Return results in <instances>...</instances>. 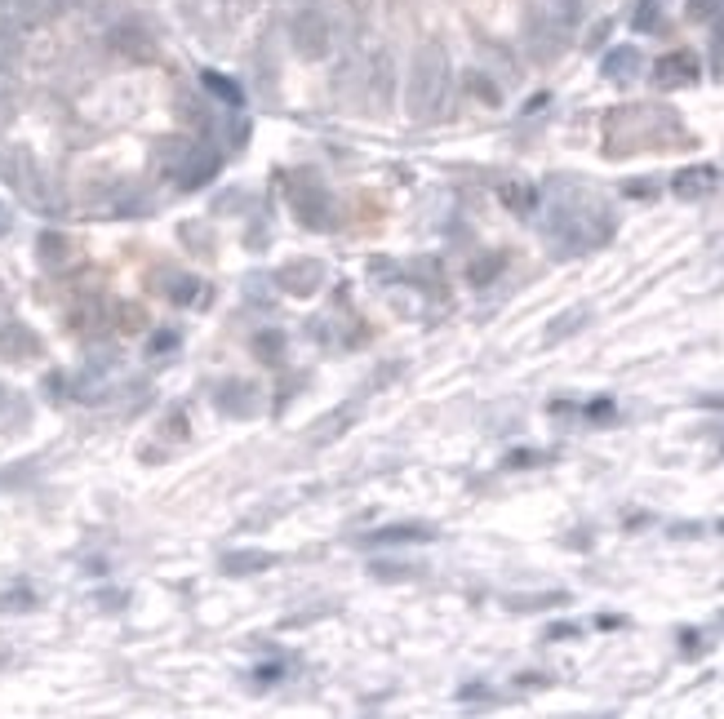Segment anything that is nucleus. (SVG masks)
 <instances>
[{"instance_id":"obj_3","label":"nucleus","mask_w":724,"mask_h":719,"mask_svg":"<svg viewBox=\"0 0 724 719\" xmlns=\"http://www.w3.org/2000/svg\"><path fill=\"white\" fill-rule=\"evenodd\" d=\"M449 80H453V67H449V54L427 40L414 54V67H409V85H405V107L414 120H436L449 103Z\"/></svg>"},{"instance_id":"obj_1","label":"nucleus","mask_w":724,"mask_h":719,"mask_svg":"<svg viewBox=\"0 0 724 719\" xmlns=\"http://www.w3.org/2000/svg\"><path fill=\"white\" fill-rule=\"evenodd\" d=\"M614 236V213L583 182H552V209H547V249L555 258H578L586 249H600Z\"/></svg>"},{"instance_id":"obj_31","label":"nucleus","mask_w":724,"mask_h":719,"mask_svg":"<svg viewBox=\"0 0 724 719\" xmlns=\"http://www.w3.org/2000/svg\"><path fill=\"white\" fill-rule=\"evenodd\" d=\"M369 272H374V280H400L396 262H387V258H374V262H369Z\"/></svg>"},{"instance_id":"obj_10","label":"nucleus","mask_w":724,"mask_h":719,"mask_svg":"<svg viewBox=\"0 0 724 719\" xmlns=\"http://www.w3.org/2000/svg\"><path fill=\"white\" fill-rule=\"evenodd\" d=\"M716 182H720V173L711 165H689V169H680L671 178V191H676V200H702V196L716 191Z\"/></svg>"},{"instance_id":"obj_24","label":"nucleus","mask_w":724,"mask_h":719,"mask_svg":"<svg viewBox=\"0 0 724 719\" xmlns=\"http://www.w3.org/2000/svg\"><path fill=\"white\" fill-rule=\"evenodd\" d=\"M14 54H18V27L0 18V71L14 63Z\"/></svg>"},{"instance_id":"obj_6","label":"nucleus","mask_w":724,"mask_h":719,"mask_svg":"<svg viewBox=\"0 0 724 719\" xmlns=\"http://www.w3.org/2000/svg\"><path fill=\"white\" fill-rule=\"evenodd\" d=\"M213 405L227 417H253L258 405H263V391L253 382H244V377H227V382L213 386Z\"/></svg>"},{"instance_id":"obj_15","label":"nucleus","mask_w":724,"mask_h":719,"mask_svg":"<svg viewBox=\"0 0 724 719\" xmlns=\"http://www.w3.org/2000/svg\"><path fill=\"white\" fill-rule=\"evenodd\" d=\"M0 355H5V360H32V355H40V343H36L32 329L5 324V329H0Z\"/></svg>"},{"instance_id":"obj_25","label":"nucleus","mask_w":724,"mask_h":719,"mask_svg":"<svg viewBox=\"0 0 724 719\" xmlns=\"http://www.w3.org/2000/svg\"><path fill=\"white\" fill-rule=\"evenodd\" d=\"M253 351H258L263 360H280V355H284V338H280L276 329H272V334H258V338H253Z\"/></svg>"},{"instance_id":"obj_23","label":"nucleus","mask_w":724,"mask_h":719,"mask_svg":"<svg viewBox=\"0 0 724 719\" xmlns=\"http://www.w3.org/2000/svg\"><path fill=\"white\" fill-rule=\"evenodd\" d=\"M498 272H502V253H489V258H476V262H471L467 280H471V284H489Z\"/></svg>"},{"instance_id":"obj_12","label":"nucleus","mask_w":724,"mask_h":719,"mask_svg":"<svg viewBox=\"0 0 724 719\" xmlns=\"http://www.w3.org/2000/svg\"><path fill=\"white\" fill-rule=\"evenodd\" d=\"M213 173H218V151L196 147V151H191V160H187V169L178 173L173 182H178V187H187V191H196V187H205Z\"/></svg>"},{"instance_id":"obj_35","label":"nucleus","mask_w":724,"mask_h":719,"mask_svg":"<svg viewBox=\"0 0 724 719\" xmlns=\"http://www.w3.org/2000/svg\"><path fill=\"white\" fill-rule=\"evenodd\" d=\"M720 533H724V519H720Z\"/></svg>"},{"instance_id":"obj_33","label":"nucleus","mask_w":724,"mask_h":719,"mask_svg":"<svg viewBox=\"0 0 724 719\" xmlns=\"http://www.w3.org/2000/svg\"><path fill=\"white\" fill-rule=\"evenodd\" d=\"M622 191H626V196H654V182H649V178H640V182H626Z\"/></svg>"},{"instance_id":"obj_5","label":"nucleus","mask_w":724,"mask_h":719,"mask_svg":"<svg viewBox=\"0 0 724 719\" xmlns=\"http://www.w3.org/2000/svg\"><path fill=\"white\" fill-rule=\"evenodd\" d=\"M5 178H9V187L36 209H54L49 200V187H45V173L40 165L32 160V151H23V147H14V151H5Z\"/></svg>"},{"instance_id":"obj_16","label":"nucleus","mask_w":724,"mask_h":719,"mask_svg":"<svg viewBox=\"0 0 724 719\" xmlns=\"http://www.w3.org/2000/svg\"><path fill=\"white\" fill-rule=\"evenodd\" d=\"M160 289H165V298H170L173 307H191L196 298H205L201 280H196V275H182V272L160 275Z\"/></svg>"},{"instance_id":"obj_34","label":"nucleus","mask_w":724,"mask_h":719,"mask_svg":"<svg viewBox=\"0 0 724 719\" xmlns=\"http://www.w3.org/2000/svg\"><path fill=\"white\" fill-rule=\"evenodd\" d=\"M173 343H178L173 334H156V343H151V351H173Z\"/></svg>"},{"instance_id":"obj_22","label":"nucleus","mask_w":724,"mask_h":719,"mask_svg":"<svg viewBox=\"0 0 724 719\" xmlns=\"http://www.w3.org/2000/svg\"><path fill=\"white\" fill-rule=\"evenodd\" d=\"M351 417H356V413H351V409H338V413H329V417H325V422H320V426H315V431H311V445H329V440H334V436H343L346 426H351Z\"/></svg>"},{"instance_id":"obj_2","label":"nucleus","mask_w":724,"mask_h":719,"mask_svg":"<svg viewBox=\"0 0 724 719\" xmlns=\"http://www.w3.org/2000/svg\"><path fill=\"white\" fill-rule=\"evenodd\" d=\"M583 18V0H529L524 9V45L538 63H555L569 40L574 27Z\"/></svg>"},{"instance_id":"obj_18","label":"nucleus","mask_w":724,"mask_h":719,"mask_svg":"<svg viewBox=\"0 0 724 719\" xmlns=\"http://www.w3.org/2000/svg\"><path fill=\"white\" fill-rule=\"evenodd\" d=\"M498 196H502V205L512 209V213H520V218H533L538 213V187H529V182H502L498 187Z\"/></svg>"},{"instance_id":"obj_9","label":"nucleus","mask_w":724,"mask_h":719,"mask_svg":"<svg viewBox=\"0 0 724 719\" xmlns=\"http://www.w3.org/2000/svg\"><path fill=\"white\" fill-rule=\"evenodd\" d=\"M276 284L284 293H294V298H311V293L325 284V262H315V258H294V262H284L276 272Z\"/></svg>"},{"instance_id":"obj_4","label":"nucleus","mask_w":724,"mask_h":719,"mask_svg":"<svg viewBox=\"0 0 724 719\" xmlns=\"http://www.w3.org/2000/svg\"><path fill=\"white\" fill-rule=\"evenodd\" d=\"M289 40H294L298 58H307V63H325V58L334 54L338 32H334V18H329L325 9L307 5V9H298V14H294V23H289Z\"/></svg>"},{"instance_id":"obj_20","label":"nucleus","mask_w":724,"mask_h":719,"mask_svg":"<svg viewBox=\"0 0 724 719\" xmlns=\"http://www.w3.org/2000/svg\"><path fill=\"white\" fill-rule=\"evenodd\" d=\"M586 320H591V311H586V307H574V311H564V315H555L552 324H547V343H564V338H574Z\"/></svg>"},{"instance_id":"obj_11","label":"nucleus","mask_w":724,"mask_h":719,"mask_svg":"<svg viewBox=\"0 0 724 719\" xmlns=\"http://www.w3.org/2000/svg\"><path fill=\"white\" fill-rule=\"evenodd\" d=\"M640 67H645V58H640V49H636V45H618V49H609V54H605V63H600L605 80H614V85H631V80L640 76Z\"/></svg>"},{"instance_id":"obj_26","label":"nucleus","mask_w":724,"mask_h":719,"mask_svg":"<svg viewBox=\"0 0 724 719\" xmlns=\"http://www.w3.org/2000/svg\"><path fill=\"white\" fill-rule=\"evenodd\" d=\"M40 258H45L49 267H54V262H63V258H67V244H63V236H54V231H49V236H40Z\"/></svg>"},{"instance_id":"obj_32","label":"nucleus","mask_w":724,"mask_h":719,"mask_svg":"<svg viewBox=\"0 0 724 719\" xmlns=\"http://www.w3.org/2000/svg\"><path fill=\"white\" fill-rule=\"evenodd\" d=\"M586 417H591V422H605V417H614V400H595V405H586Z\"/></svg>"},{"instance_id":"obj_17","label":"nucleus","mask_w":724,"mask_h":719,"mask_svg":"<svg viewBox=\"0 0 724 719\" xmlns=\"http://www.w3.org/2000/svg\"><path fill=\"white\" fill-rule=\"evenodd\" d=\"M272 564H276V555H267V550H232V555H222V573H232V578L263 573Z\"/></svg>"},{"instance_id":"obj_21","label":"nucleus","mask_w":724,"mask_h":719,"mask_svg":"<svg viewBox=\"0 0 724 719\" xmlns=\"http://www.w3.org/2000/svg\"><path fill=\"white\" fill-rule=\"evenodd\" d=\"M201 85H205L209 94H213V98H222V103H232V107H241V85H236V80H227V76H218V71H205V76H201Z\"/></svg>"},{"instance_id":"obj_19","label":"nucleus","mask_w":724,"mask_h":719,"mask_svg":"<svg viewBox=\"0 0 724 719\" xmlns=\"http://www.w3.org/2000/svg\"><path fill=\"white\" fill-rule=\"evenodd\" d=\"M191 151H196V142H187V138H165V142H160V169L170 173V178H178V173L187 169Z\"/></svg>"},{"instance_id":"obj_7","label":"nucleus","mask_w":724,"mask_h":719,"mask_svg":"<svg viewBox=\"0 0 724 719\" xmlns=\"http://www.w3.org/2000/svg\"><path fill=\"white\" fill-rule=\"evenodd\" d=\"M294 213H298V222L311 227V231H329V227H334V200H329V191L315 187V182L294 191Z\"/></svg>"},{"instance_id":"obj_13","label":"nucleus","mask_w":724,"mask_h":719,"mask_svg":"<svg viewBox=\"0 0 724 719\" xmlns=\"http://www.w3.org/2000/svg\"><path fill=\"white\" fill-rule=\"evenodd\" d=\"M365 94H369L374 107H387V98H391V58H387L382 49L369 58V67H365Z\"/></svg>"},{"instance_id":"obj_8","label":"nucleus","mask_w":724,"mask_h":719,"mask_svg":"<svg viewBox=\"0 0 724 719\" xmlns=\"http://www.w3.org/2000/svg\"><path fill=\"white\" fill-rule=\"evenodd\" d=\"M698 76H702V67H698V54H689V49L662 54L654 63L657 89H685V85H698Z\"/></svg>"},{"instance_id":"obj_14","label":"nucleus","mask_w":724,"mask_h":719,"mask_svg":"<svg viewBox=\"0 0 724 719\" xmlns=\"http://www.w3.org/2000/svg\"><path fill=\"white\" fill-rule=\"evenodd\" d=\"M436 538V529H427V524H387L378 533H369L365 542L369 547H400V542H431Z\"/></svg>"},{"instance_id":"obj_30","label":"nucleus","mask_w":724,"mask_h":719,"mask_svg":"<svg viewBox=\"0 0 724 719\" xmlns=\"http://www.w3.org/2000/svg\"><path fill=\"white\" fill-rule=\"evenodd\" d=\"M711 71L724 76V27L716 32V40H711Z\"/></svg>"},{"instance_id":"obj_28","label":"nucleus","mask_w":724,"mask_h":719,"mask_svg":"<svg viewBox=\"0 0 724 719\" xmlns=\"http://www.w3.org/2000/svg\"><path fill=\"white\" fill-rule=\"evenodd\" d=\"M720 9H724V0H689V18H711Z\"/></svg>"},{"instance_id":"obj_27","label":"nucleus","mask_w":724,"mask_h":719,"mask_svg":"<svg viewBox=\"0 0 724 719\" xmlns=\"http://www.w3.org/2000/svg\"><path fill=\"white\" fill-rule=\"evenodd\" d=\"M471 89H476V98H484L489 107H493V103H502V94H498V89L489 85V76H481V71L471 76Z\"/></svg>"},{"instance_id":"obj_29","label":"nucleus","mask_w":724,"mask_h":719,"mask_svg":"<svg viewBox=\"0 0 724 719\" xmlns=\"http://www.w3.org/2000/svg\"><path fill=\"white\" fill-rule=\"evenodd\" d=\"M418 569L409 564H374V578H414Z\"/></svg>"}]
</instances>
